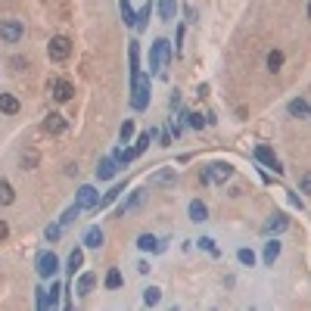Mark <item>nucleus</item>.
<instances>
[{"instance_id":"obj_1","label":"nucleus","mask_w":311,"mask_h":311,"mask_svg":"<svg viewBox=\"0 0 311 311\" xmlns=\"http://www.w3.org/2000/svg\"><path fill=\"white\" fill-rule=\"evenodd\" d=\"M131 94H134V97H131V106H134V109H146V106H149V78H146L143 72H140L137 78H131Z\"/></svg>"},{"instance_id":"obj_2","label":"nucleus","mask_w":311,"mask_h":311,"mask_svg":"<svg viewBox=\"0 0 311 311\" xmlns=\"http://www.w3.org/2000/svg\"><path fill=\"white\" fill-rule=\"evenodd\" d=\"M168 56H171V44L165 41V37H159V41L152 44V53H149V72H162Z\"/></svg>"},{"instance_id":"obj_3","label":"nucleus","mask_w":311,"mask_h":311,"mask_svg":"<svg viewBox=\"0 0 311 311\" xmlns=\"http://www.w3.org/2000/svg\"><path fill=\"white\" fill-rule=\"evenodd\" d=\"M69 53H72V41L69 37H53V41L47 44V56L53 59V62H62V59H69Z\"/></svg>"},{"instance_id":"obj_4","label":"nucleus","mask_w":311,"mask_h":311,"mask_svg":"<svg viewBox=\"0 0 311 311\" xmlns=\"http://www.w3.org/2000/svg\"><path fill=\"white\" fill-rule=\"evenodd\" d=\"M22 34H25L22 22H16V19H7V22H0V37H4L7 44H19V41H22Z\"/></svg>"},{"instance_id":"obj_5","label":"nucleus","mask_w":311,"mask_h":311,"mask_svg":"<svg viewBox=\"0 0 311 311\" xmlns=\"http://www.w3.org/2000/svg\"><path fill=\"white\" fill-rule=\"evenodd\" d=\"M56 271H59L56 252H41V255H37V274H41V277H53Z\"/></svg>"},{"instance_id":"obj_6","label":"nucleus","mask_w":311,"mask_h":311,"mask_svg":"<svg viewBox=\"0 0 311 311\" xmlns=\"http://www.w3.org/2000/svg\"><path fill=\"white\" fill-rule=\"evenodd\" d=\"M230 174H233V168H230L227 162H212V165H209V171L203 174V181H212V184H224V181H227Z\"/></svg>"},{"instance_id":"obj_7","label":"nucleus","mask_w":311,"mask_h":311,"mask_svg":"<svg viewBox=\"0 0 311 311\" xmlns=\"http://www.w3.org/2000/svg\"><path fill=\"white\" fill-rule=\"evenodd\" d=\"M255 159L264 162L268 168H274V174H283V165L277 162V156H274V149H271V146H255Z\"/></svg>"},{"instance_id":"obj_8","label":"nucleus","mask_w":311,"mask_h":311,"mask_svg":"<svg viewBox=\"0 0 311 311\" xmlns=\"http://www.w3.org/2000/svg\"><path fill=\"white\" fill-rule=\"evenodd\" d=\"M50 94H53V100H59V103H65V100H72V94H75V87H72L69 81H62V78H53V81H50Z\"/></svg>"},{"instance_id":"obj_9","label":"nucleus","mask_w":311,"mask_h":311,"mask_svg":"<svg viewBox=\"0 0 311 311\" xmlns=\"http://www.w3.org/2000/svg\"><path fill=\"white\" fill-rule=\"evenodd\" d=\"M81 209H97V203H100V196H97V190L91 187V184H84L81 190H78V199H75Z\"/></svg>"},{"instance_id":"obj_10","label":"nucleus","mask_w":311,"mask_h":311,"mask_svg":"<svg viewBox=\"0 0 311 311\" xmlns=\"http://www.w3.org/2000/svg\"><path fill=\"white\" fill-rule=\"evenodd\" d=\"M44 131L47 134H62L65 131V119H62L59 112H50L47 119H44Z\"/></svg>"},{"instance_id":"obj_11","label":"nucleus","mask_w":311,"mask_h":311,"mask_svg":"<svg viewBox=\"0 0 311 311\" xmlns=\"http://www.w3.org/2000/svg\"><path fill=\"white\" fill-rule=\"evenodd\" d=\"M143 196H146V190H131V196L119 206V215H128V212H134L140 203H143Z\"/></svg>"},{"instance_id":"obj_12","label":"nucleus","mask_w":311,"mask_h":311,"mask_svg":"<svg viewBox=\"0 0 311 311\" xmlns=\"http://www.w3.org/2000/svg\"><path fill=\"white\" fill-rule=\"evenodd\" d=\"M103 243H106V237H103V230H100V227H87V230H84V246L100 249Z\"/></svg>"},{"instance_id":"obj_13","label":"nucleus","mask_w":311,"mask_h":311,"mask_svg":"<svg viewBox=\"0 0 311 311\" xmlns=\"http://www.w3.org/2000/svg\"><path fill=\"white\" fill-rule=\"evenodd\" d=\"M125 187H128L125 181H122V184H115V187H112V190L106 193V196H103V199L97 203V209H109V206H112V203H115V199H119V196H122V193H125Z\"/></svg>"},{"instance_id":"obj_14","label":"nucleus","mask_w":311,"mask_h":311,"mask_svg":"<svg viewBox=\"0 0 311 311\" xmlns=\"http://www.w3.org/2000/svg\"><path fill=\"white\" fill-rule=\"evenodd\" d=\"M286 227H290V218L280 215V212H274V215L268 218V230H271V233H283Z\"/></svg>"},{"instance_id":"obj_15","label":"nucleus","mask_w":311,"mask_h":311,"mask_svg":"<svg viewBox=\"0 0 311 311\" xmlns=\"http://www.w3.org/2000/svg\"><path fill=\"white\" fill-rule=\"evenodd\" d=\"M165 184H174V168H165V171H156L149 177V187H165Z\"/></svg>"},{"instance_id":"obj_16","label":"nucleus","mask_w":311,"mask_h":311,"mask_svg":"<svg viewBox=\"0 0 311 311\" xmlns=\"http://www.w3.org/2000/svg\"><path fill=\"white\" fill-rule=\"evenodd\" d=\"M206 218H209V209H206V203L193 199V203H190V221H196V224H199V221H206Z\"/></svg>"},{"instance_id":"obj_17","label":"nucleus","mask_w":311,"mask_h":311,"mask_svg":"<svg viewBox=\"0 0 311 311\" xmlns=\"http://www.w3.org/2000/svg\"><path fill=\"white\" fill-rule=\"evenodd\" d=\"M97 177H100V181L115 177V159H100V165H97Z\"/></svg>"},{"instance_id":"obj_18","label":"nucleus","mask_w":311,"mask_h":311,"mask_svg":"<svg viewBox=\"0 0 311 311\" xmlns=\"http://www.w3.org/2000/svg\"><path fill=\"white\" fill-rule=\"evenodd\" d=\"M0 112L16 115V112H19V100H16L13 94H0Z\"/></svg>"},{"instance_id":"obj_19","label":"nucleus","mask_w":311,"mask_h":311,"mask_svg":"<svg viewBox=\"0 0 311 311\" xmlns=\"http://www.w3.org/2000/svg\"><path fill=\"white\" fill-rule=\"evenodd\" d=\"M94 283H97V274H81V280H78V296H91V290H94Z\"/></svg>"},{"instance_id":"obj_20","label":"nucleus","mask_w":311,"mask_h":311,"mask_svg":"<svg viewBox=\"0 0 311 311\" xmlns=\"http://www.w3.org/2000/svg\"><path fill=\"white\" fill-rule=\"evenodd\" d=\"M174 13H177V0H162V4H159V16H162L165 22H171Z\"/></svg>"},{"instance_id":"obj_21","label":"nucleus","mask_w":311,"mask_h":311,"mask_svg":"<svg viewBox=\"0 0 311 311\" xmlns=\"http://www.w3.org/2000/svg\"><path fill=\"white\" fill-rule=\"evenodd\" d=\"M149 13H152V0H146V7H143L137 16H134V28H137V31H143V28H146V19H149Z\"/></svg>"},{"instance_id":"obj_22","label":"nucleus","mask_w":311,"mask_h":311,"mask_svg":"<svg viewBox=\"0 0 311 311\" xmlns=\"http://www.w3.org/2000/svg\"><path fill=\"white\" fill-rule=\"evenodd\" d=\"M290 115H296V119H305V115H308V103H305L302 97H296V100L290 103Z\"/></svg>"},{"instance_id":"obj_23","label":"nucleus","mask_w":311,"mask_h":311,"mask_svg":"<svg viewBox=\"0 0 311 311\" xmlns=\"http://www.w3.org/2000/svg\"><path fill=\"white\" fill-rule=\"evenodd\" d=\"M277 255H280V243H277V240H271V243L264 246V264H274Z\"/></svg>"},{"instance_id":"obj_24","label":"nucleus","mask_w":311,"mask_h":311,"mask_svg":"<svg viewBox=\"0 0 311 311\" xmlns=\"http://www.w3.org/2000/svg\"><path fill=\"white\" fill-rule=\"evenodd\" d=\"M81 264H84V252L81 249H72V255H69V274L75 277V271L81 268Z\"/></svg>"},{"instance_id":"obj_25","label":"nucleus","mask_w":311,"mask_h":311,"mask_svg":"<svg viewBox=\"0 0 311 311\" xmlns=\"http://www.w3.org/2000/svg\"><path fill=\"white\" fill-rule=\"evenodd\" d=\"M122 283H125V280H122V271H119V268H112L109 274H106V290H119Z\"/></svg>"},{"instance_id":"obj_26","label":"nucleus","mask_w":311,"mask_h":311,"mask_svg":"<svg viewBox=\"0 0 311 311\" xmlns=\"http://www.w3.org/2000/svg\"><path fill=\"white\" fill-rule=\"evenodd\" d=\"M16 199V193H13V187L7 184V181H0V206H10Z\"/></svg>"},{"instance_id":"obj_27","label":"nucleus","mask_w":311,"mask_h":311,"mask_svg":"<svg viewBox=\"0 0 311 311\" xmlns=\"http://www.w3.org/2000/svg\"><path fill=\"white\" fill-rule=\"evenodd\" d=\"M137 246H140L143 252H152V249H159V243H156V237H152V233H140Z\"/></svg>"},{"instance_id":"obj_28","label":"nucleus","mask_w":311,"mask_h":311,"mask_svg":"<svg viewBox=\"0 0 311 311\" xmlns=\"http://www.w3.org/2000/svg\"><path fill=\"white\" fill-rule=\"evenodd\" d=\"M280 65H283V53H280V50H271V53H268V69L277 72Z\"/></svg>"},{"instance_id":"obj_29","label":"nucleus","mask_w":311,"mask_h":311,"mask_svg":"<svg viewBox=\"0 0 311 311\" xmlns=\"http://www.w3.org/2000/svg\"><path fill=\"white\" fill-rule=\"evenodd\" d=\"M134 149H115V156H112V159H115V165H125V162H131L134 159Z\"/></svg>"},{"instance_id":"obj_30","label":"nucleus","mask_w":311,"mask_h":311,"mask_svg":"<svg viewBox=\"0 0 311 311\" xmlns=\"http://www.w3.org/2000/svg\"><path fill=\"white\" fill-rule=\"evenodd\" d=\"M78 215H81V206H78V203H75V206H69V209H65V215L59 218V224H72V221H75Z\"/></svg>"},{"instance_id":"obj_31","label":"nucleus","mask_w":311,"mask_h":311,"mask_svg":"<svg viewBox=\"0 0 311 311\" xmlns=\"http://www.w3.org/2000/svg\"><path fill=\"white\" fill-rule=\"evenodd\" d=\"M119 137H122V143H128V140L134 137V122H131V119H125V125L119 128Z\"/></svg>"},{"instance_id":"obj_32","label":"nucleus","mask_w":311,"mask_h":311,"mask_svg":"<svg viewBox=\"0 0 311 311\" xmlns=\"http://www.w3.org/2000/svg\"><path fill=\"white\" fill-rule=\"evenodd\" d=\"M187 125L199 131V128H206V119H203V115H199V112H187Z\"/></svg>"},{"instance_id":"obj_33","label":"nucleus","mask_w":311,"mask_h":311,"mask_svg":"<svg viewBox=\"0 0 311 311\" xmlns=\"http://www.w3.org/2000/svg\"><path fill=\"white\" fill-rule=\"evenodd\" d=\"M143 305H159V290H156V286L143 290Z\"/></svg>"},{"instance_id":"obj_34","label":"nucleus","mask_w":311,"mask_h":311,"mask_svg":"<svg viewBox=\"0 0 311 311\" xmlns=\"http://www.w3.org/2000/svg\"><path fill=\"white\" fill-rule=\"evenodd\" d=\"M134 10H131V4H128V0H122V19H125V25H134Z\"/></svg>"},{"instance_id":"obj_35","label":"nucleus","mask_w":311,"mask_h":311,"mask_svg":"<svg viewBox=\"0 0 311 311\" xmlns=\"http://www.w3.org/2000/svg\"><path fill=\"white\" fill-rule=\"evenodd\" d=\"M149 140H152V131H146V134H140V137H137V143H134V152H143V149L149 146Z\"/></svg>"},{"instance_id":"obj_36","label":"nucleus","mask_w":311,"mask_h":311,"mask_svg":"<svg viewBox=\"0 0 311 311\" xmlns=\"http://www.w3.org/2000/svg\"><path fill=\"white\" fill-rule=\"evenodd\" d=\"M34 293H37V308L47 311V308H50V296H47V290H34Z\"/></svg>"},{"instance_id":"obj_37","label":"nucleus","mask_w":311,"mask_h":311,"mask_svg":"<svg viewBox=\"0 0 311 311\" xmlns=\"http://www.w3.org/2000/svg\"><path fill=\"white\" fill-rule=\"evenodd\" d=\"M237 258H240L243 264H249V268L255 264V252H252V249H240V252H237Z\"/></svg>"},{"instance_id":"obj_38","label":"nucleus","mask_w":311,"mask_h":311,"mask_svg":"<svg viewBox=\"0 0 311 311\" xmlns=\"http://www.w3.org/2000/svg\"><path fill=\"white\" fill-rule=\"evenodd\" d=\"M59 233H62V224H50V227L44 230V237H47V240L53 243V240H59Z\"/></svg>"},{"instance_id":"obj_39","label":"nucleus","mask_w":311,"mask_h":311,"mask_svg":"<svg viewBox=\"0 0 311 311\" xmlns=\"http://www.w3.org/2000/svg\"><path fill=\"white\" fill-rule=\"evenodd\" d=\"M199 246H203L206 252H212V255H218V246H215V240H212V237H203V240H199Z\"/></svg>"},{"instance_id":"obj_40","label":"nucleus","mask_w":311,"mask_h":311,"mask_svg":"<svg viewBox=\"0 0 311 311\" xmlns=\"http://www.w3.org/2000/svg\"><path fill=\"white\" fill-rule=\"evenodd\" d=\"M59 293H62V286H59V283H53V286H50V293H47V296H50V308H53V305H59Z\"/></svg>"},{"instance_id":"obj_41","label":"nucleus","mask_w":311,"mask_h":311,"mask_svg":"<svg viewBox=\"0 0 311 311\" xmlns=\"http://www.w3.org/2000/svg\"><path fill=\"white\" fill-rule=\"evenodd\" d=\"M299 187H302V193H311V171H305L299 177Z\"/></svg>"},{"instance_id":"obj_42","label":"nucleus","mask_w":311,"mask_h":311,"mask_svg":"<svg viewBox=\"0 0 311 311\" xmlns=\"http://www.w3.org/2000/svg\"><path fill=\"white\" fill-rule=\"evenodd\" d=\"M7 237H10V224L0 221V240H7Z\"/></svg>"},{"instance_id":"obj_43","label":"nucleus","mask_w":311,"mask_h":311,"mask_svg":"<svg viewBox=\"0 0 311 311\" xmlns=\"http://www.w3.org/2000/svg\"><path fill=\"white\" fill-rule=\"evenodd\" d=\"M162 146H171V131H162Z\"/></svg>"},{"instance_id":"obj_44","label":"nucleus","mask_w":311,"mask_h":311,"mask_svg":"<svg viewBox=\"0 0 311 311\" xmlns=\"http://www.w3.org/2000/svg\"><path fill=\"white\" fill-rule=\"evenodd\" d=\"M308 16H311V4H308Z\"/></svg>"},{"instance_id":"obj_45","label":"nucleus","mask_w":311,"mask_h":311,"mask_svg":"<svg viewBox=\"0 0 311 311\" xmlns=\"http://www.w3.org/2000/svg\"><path fill=\"white\" fill-rule=\"evenodd\" d=\"M308 115H311V103H308Z\"/></svg>"}]
</instances>
